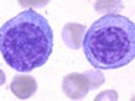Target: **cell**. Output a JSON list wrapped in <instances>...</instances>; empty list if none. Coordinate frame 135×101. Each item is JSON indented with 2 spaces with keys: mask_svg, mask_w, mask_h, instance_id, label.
<instances>
[{
  "mask_svg": "<svg viewBox=\"0 0 135 101\" xmlns=\"http://www.w3.org/2000/svg\"><path fill=\"white\" fill-rule=\"evenodd\" d=\"M82 50L95 69H119L135 57V25L129 18L107 13L97 19L82 38Z\"/></svg>",
  "mask_w": 135,
  "mask_h": 101,
  "instance_id": "7a4b0ae2",
  "label": "cell"
},
{
  "mask_svg": "<svg viewBox=\"0 0 135 101\" xmlns=\"http://www.w3.org/2000/svg\"><path fill=\"white\" fill-rule=\"evenodd\" d=\"M3 84H4V73L0 70V85H3Z\"/></svg>",
  "mask_w": 135,
  "mask_h": 101,
  "instance_id": "8992f818",
  "label": "cell"
},
{
  "mask_svg": "<svg viewBox=\"0 0 135 101\" xmlns=\"http://www.w3.org/2000/svg\"><path fill=\"white\" fill-rule=\"evenodd\" d=\"M90 89H93V85L87 73H71L63 78V91L69 98L79 100L85 97Z\"/></svg>",
  "mask_w": 135,
  "mask_h": 101,
  "instance_id": "3957f363",
  "label": "cell"
},
{
  "mask_svg": "<svg viewBox=\"0 0 135 101\" xmlns=\"http://www.w3.org/2000/svg\"><path fill=\"white\" fill-rule=\"evenodd\" d=\"M10 89L13 91V94L18 98L24 100L28 98L35 92L37 89V82L32 76H28V75H18L13 78V82L10 85Z\"/></svg>",
  "mask_w": 135,
  "mask_h": 101,
  "instance_id": "277c9868",
  "label": "cell"
},
{
  "mask_svg": "<svg viewBox=\"0 0 135 101\" xmlns=\"http://www.w3.org/2000/svg\"><path fill=\"white\" fill-rule=\"evenodd\" d=\"M50 0H19L21 6H35V7H41L46 6Z\"/></svg>",
  "mask_w": 135,
  "mask_h": 101,
  "instance_id": "5b68a950",
  "label": "cell"
},
{
  "mask_svg": "<svg viewBox=\"0 0 135 101\" xmlns=\"http://www.w3.org/2000/svg\"><path fill=\"white\" fill-rule=\"evenodd\" d=\"M53 50L49 21L32 9L21 12L0 28V53L7 66L31 72L43 66Z\"/></svg>",
  "mask_w": 135,
  "mask_h": 101,
  "instance_id": "6da1fadb",
  "label": "cell"
}]
</instances>
